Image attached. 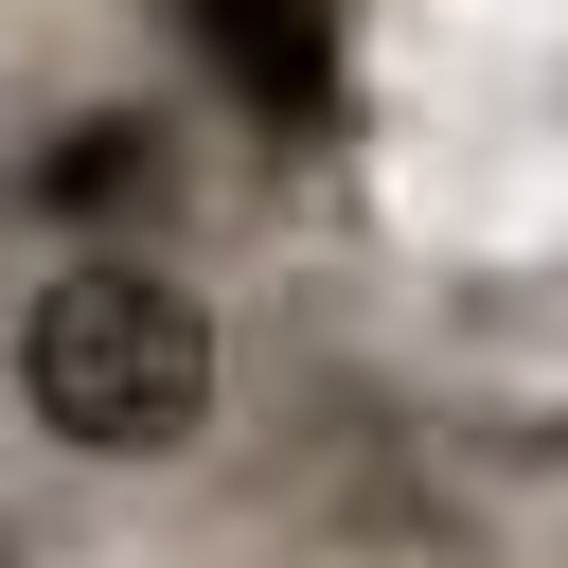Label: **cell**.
Listing matches in <instances>:
<instances>
[{"label": "cell", "mask_w": 568, "mask_h": 568, "mask_svg": "<svg viewBox=\"0 0 568 568\" xmlns=\"http://www.w3.org/2000/svg\"><path fill=\"white\" fill-rule=\"evenodd\" d=\"M213 390H231V337H213V284L160 266V248H71L36 302H18V408L53 462H195L213 444Z\"/></svg>", "instance_id": "obj_1"}]
</instances>
